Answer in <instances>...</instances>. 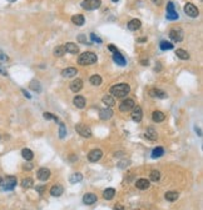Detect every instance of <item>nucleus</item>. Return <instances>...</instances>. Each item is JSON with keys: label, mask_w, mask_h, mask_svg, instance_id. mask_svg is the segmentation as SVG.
<instances>
[{"label": "nucleus", "mask_w": 203, "mask_h": 210, "mask_svg": "<svg viewBox=\"0 0 203 210\" xmlns=\"http://www.w3.org/2000/svg\"><path fill=\"white\" fill-rule=\"evenodd\" d=\"M129 91H131V86L125 83L117 84L110 88V94L113 98H124L129 94Z\"/></svg>", "instance_id": "1"}, {"label": "nucleus", "mask_w": 203, "mask_h": 210, "mask_svg": "<svg viewBox=\"0 0 203 210\" xmlns=\"http://www.w3.org/2000/svg\"><path fill=\"white\" fill-rule=\"evenodd\" d=\"M97 55L94 54V53H91V51H85V53H83L82 55H79V58H78V64L79 65H83V66H87V65H91V64H94V63H97Z\"/></svg>", "instance_id": "2"}, {"label": "nucleus", "mask_w": 203, "mask_h": 210, "mask_svg": "<svg viewBox=\"0 0 203 210\" xmlns=\"http://www.w3.org/2000/svg\"><path fill=\"white\" fill-rule=\"evenodd\" d=\"M100 5H102L100 0H83V3H82V8L88 11L95 10V9L100 8Z\"/></svg>", "instance_id": "3"}, {"label": "nucleus", "mask_w": 203, "mask_h": 210, "mask_svg": "<svg viewBox=\"0 0 203 210\" xmlns=\"http://www.w3.org/2000/svg\"><path fill=\"white\" fill-rule=\"evenodd\" d=\"M0 185H2V188L4 190H13L16 185V178L15 176H6Z\"/></svg>", "instance_id": "4"}, {"label": "nucleus", "mask_w": 203, "mask_h": 210, "mask_svg": "<svg viewBox=\"0 0 203 210\" xmlns=\"http://www.w3.org/2000/svg\"><path fill=\"white\" fill-rule=\"evenodd\" d=\"M167 19L168 20H177V19L179 18V15H178V13L176 11V8H174V4L172 3V2H169L168 4H167Z\"/></svg>", "instance_id": "5"}, {"label": "nucleus", "mask_w": 203, "mask_h": 210, "mask_svg": "<svg viewBox=\"0 0 203 210\" xmlns=\"http://www.w3.org/2000/svg\"><path fill=\"white\" fill-rule=\"evenodd\" d=\"M134 106H136V103H134L133 99H125V100H123V101L120 103L119 110H120L122 113H127V111H131Z\"/></svg>", "instance_id": "6"}, {"label": "nucleus", "mask_w": 203, "mask_h": 210, "mask_svg": "<svg viewBox=\"0 0 203 210\" xmlns=\"http://www.w3.org/2000/svg\"><path fill=\"white\" fill-rule=\"evenodd\" d=\"M183 9H184V13H186L188 16H191V18H197L198 14H199L197 6L194 4H192V3H187L186 5H184Z\"/></svg>", "instance_id": "7"}, {"label": "nucleus", "mask_w": 203, "mask_h": 210, "mask_svg": "<svg viewBox=\"0 0 203 210\" xmlns=\"http://www.w3.org/2000/svg\"><path fill=\"white\" fill-rule=\"evenodd\" d=\"M102 157H103V151L100 149H93L91 151H89L88 160L91 161V163H97V161H99L102 159Z\"/></svg>", "instance_id": "8"}, {"label": "nucleus", "mask_w": 203, "mask_h": 210, "mask_svg": "<svg viewBox=\"0 0 203 210\" xmlns=\"http://www.w3.org/2000/svg\"><path fill=\"white\" fill-rule=\"evenodd\" d=\"M75 130L79 135H82L83 138H90L91 137V130L90 128H88L87 125H83V124H78L75 126Z\"/></svg>", "instance_id": "9"}, {"label": "nucleus", "mask_w": 203, "mask_h": 210, "mask_svg": "<svg viewBox=\"0 0 203 210\" xmlns=\"http://www.w3.org/2000/svg\"><path fill=\"white\" fill-rule=\"evenodd\" d=\"M131 117H132V120H133V121L139 123V121L142 120V118H143V111H142V108H140V106H134V108L132 109V114H131Z\"/></svg>", "instance_id": "10"}, {"label": "nucleus", "mask_w": 203, "mask_h": 210, "mask_svg": "<svg viewBox=\"0 0 203 210\" xmlns=\"http://www.w3.org/2000/svg\"><path fill=\"white\" fill-rule=\"evenodd\" d=\"M169 38L173 42H182L183 40V31L181 29H172L169 31Z\"/></svg>", "instance_id": "11"}, {"label": "nucleus", "mask_w": 203, "mask_h": 210, "mask_svg": "<svg viewBox=\"0 0 203 210\" xmlns=\"http://www.w3.org/2000/svg\"><path fill=\"white\" fill-rule=\"evenodd\" d=\"M36 176H38V179L42 181H47L50 178V170L47 168H40L38 170V173H36Z\"/></svg>", "instance_id": "12"}, {"label": "nucleus", "mask_w": 203, "mask_h": 210, "mask_svg": "<svg viewBox=\"0 0 203 210\" xmlns=\"http://www.w3.org/2000/svg\"><path fill=\"white\" fill-rule=\"evenodd\" d=\"M149 95L152 98H158V99H165L168 97V95L165 94L163 90H160V89H151L149 90Z\"/></svg>", "instance_id": "13"}, {"label": "nucleus", "mask_w": 203, "mask_h": 210, "mask_svg": "<svg viewBox=\"0 0 203 210\" xmlns=\"http://www.w3.org/2000/svg\"><path fill=\"white\" fill-rule=\"evenodd\" d=\"M63 192H64V188H63L62 185H59V184H55V185H53L51 189H50V195H53V196H55V198H58V196H60V195L63 194Z\"/></svg>", "instance_id": "14"}, {"label": "nucleus", "mask_w": 203, "mask_h": 210, "mask_svg": "<svg viewBox=\"0 0 203 210\" xmlns=\"http://www.w3.org/2000/svg\"><path fill=\"white\" fill-rule=\"evenodd\" d=\"M112 117H113V110L110 109V108H105V109H102L99 111V118L102 120H108V119H110Z\"/></svg>", "instance_id": "15"}, {"label": "nucleus", "mask_w": 203, "mask_h": 210, "mask_svg": "<svg viewBox=\"0 0 203 210\" xmlns=\"http://www.w3.org/2000/svg\"><path fill=\"white\" fill-rule=\"evenodd\" d=\"M142 26V22L139 20V19H132L131 22L128 23V29L132 30V31H137L139 30Z\"/></svg>", "instance_id": "16"}, {"label": "nucleus", "mask_w": 203, "mask_h": 210, "mask_svg": "<svg viewBox=\"0 0 203 210\" xmlns=\"http://www.w3.org/2000/svg\"><path fill=\"white\" fill-rule=\"evenodd\" d=\"M64 49H65V53H70V54H78L79 53V46L74 43L64 44Z\"/></svg>", "instance_id": "17"}, {"label": "nucleus", "mask_w": 203, "mask_h": 210, "mask_svg": "<svg viewBox=\"0 0 203 210\" xmlns=\"http://www.w3.org/2000/svg\"><path fill=\"white\" fill-rule=\"evenodd\" d=\"M113 60L117 63V65H120V66H124L125 64H127V60H125V58L124 56L119 53V51H116V53H113Z\"/></svg>", "instance_id": "18"}, {"label": "nucleus", "mask_w": 203, "mask_h": 210, "mask_svg": "<svg viewBox=\"0 0 203 210\" xmlns=\"http://www.w3.org/2000/svg\"><path fill=\"white\" fill-rule=\"evenodd\" d=\"M71 23L77 26H82L85 23V18L82 14H75V15L71 16Z\"/></svg>", "instance_id": "19"}, {"label": "nucleus", "mask_w": 203, "mask_h": 210, "mask_svg": "<svg viewBox=\"0 0 203 210\" xmlns=\"http://www.w3.org/2000/svg\"><path fill=\"white\" fill-rule=\"evenodd\" d=\"M82 88H83V80L82 79H75V80H73L71 84H70V90L74 91V93L80 91Z\"/></svg>", "instance_id": "20"}, {"label": "nucleus", "mask_w": 203, "mask_h": 210, "mask_svg": "<svg viewBox=\"0 0 203 210\" xmlns=\"http://www.w3.org/2000/svg\"><path fill=\"white\" fill-rule=\"evenodd\" d=\"M77 74H78V70L75 68H67L62 71L63 78H73V76H75Z\"/></svg>", "instance_id": "21"}, {"label": "nucleus", "mask_w": 203, "mask_h": 210, "mask_svg": "<svg viewBox=\"0 0 203 210\" xmlns=\"http://www.w3.org/2000/svg\"><path fill=\"white\" fill-rule=\"evenodd\" d=\"M152 119H153L154 123H162L165 119V115H164V113H162L159 110H156L152 114Z\"/></svg>", "instance_id": "22"}, {"label": "nucleus", "mask_w": 203, "mask_h": 210, "mask_svg": "<svg viewBox=\"0 0 203 210\" xmlns=\"http://www.w3.org/2000/svg\"><path fill=\"white\" fill-rule=\"evenodd\" d=\"M73 103H74V105L78 109H83L85 106V98L82 97V95H77V97L74 98V100H73Z\"/></svg>", "instance_id": "23"}, {"label": "nucleus", "mask_w": 203, "mask_h": 210, "mask_svg": "<svg viewBox=\"0 0 203 210\" xmlns=\"http://www.w3.org/2000/svg\"><path fill=\"white\" fill-rule=\"evenodd\" d=\"M145 138H148L149 140L154 141V140H157L158 134H157V131H156L153 128H148V129L145 130Z\"/></svg>", "instance_id": "24"}, {"label": "nucleus", "mask_w": 203, "mask_h": 210, "mask_svg": "<svg viewBox=\"0 0 203 210\" xmlns=\"http://www.w3.org/2000/svg\"><path fill=\"white\" fill-rule=\"evenodd\" d=\"M83 201H84V204H87V205H91V204H94V203L97 201V195L91 194V193L85 194L84 198H83Z\"/></svg>", "instance_id": "25"}, {"label": "nucleus", "mask_w": 203, "mask_h": 210, "mask_svg": "<svg viewBox=\"0 0 203 210\" xmlns=\"http://www.w3.org/2000/svg\"><path fill=\"white\" fill-rule=\"evenodd\" d=\"M136 186L139 190H145V189L149 188V180H147V179H139V180H137Z\"/></svg>", "instance_id": "26"}, {"label": "nucleus", "mask_w": 203, "mask_h": 210, "mask_svg": "<svg viewBox=\"0 0 203 210\" xmlns=\"http://www.w3.org/2000/svg\"><path fill=\"white\" fill-rule=\"evenodd\" d=\"M114 195H116V190H114L113 188H108V189H105L104 193H103V196H104L105 200H112V199L114 198Z\"/></svg>", "instance_id": "27"}, {"label": "nucleus", "mask_w": 203, "mask_h": 210, "mask_svg": "<svg viewBox=\"0 0 203 210\" xmlns=\"http://www.w3.org/2000/svg\"><path fill=\"white\" fill-rule=\"evenodd\" d=\"M102 101H103L104 105H107L108 108H112V106H114V104H116L114 98L112 97V95H105V97H103Z\"/></svg>", "instance_id": "28"}, {"label": "nucleus", "mask_w": 203, "mask_h": 210, "mask_svg": "<svg viewBox=\"0 0 203 210\" xmlns=\"http://www.w3.org/2000/svg\"><path fill=\"white\" fill-rule=\"evenodd\" d=\"M89 81H90V84H91V85H94V86H99V85L102 84V78H100V75L94 74V75H91V76H90Z\"/></svg>", "instance_id": "29"}, {"label": "nucleus", "mask_w": 203, "mask_h": 210, "mask_svg": "<svg viewBox=\"0 0 203 210\" xmlns=\"http://www.w3.org/2000/svg\"><path fill=\"white\" fill-rule=\"evenodd\" d=\"M176 55L178 56L179 59H182V60H188L189 59V54L186 50H183V49H177L176 50Z\"/></svg>", "instance_id": "30"}, {"label": "nucleus", "mask_w": 203, "mask_h": 210, "mask_svg": "<svg viewBox=\"0 0 203 210\" xmlns=\"http://www.w3.org/2000/svg\"><path fill=\"white\" fill-rule=\"evenodd\" d=\"M22 157H23L26 161H30V160L34 158V154H33V151H31L30 149H26V148H25V149L22 150Z\"/></svg>", "instance_id": "31"}, {"label": "nucleus", "mask_w": 203, "mask_h": 210, "mask_svg": "<svg viewBox=\"0 0 203 210\" xmlns=\"http://www.w3.org/2000/svg\"><path fill=\"white\" fill-rule=\"evenodd\" d=\"M163 154H164V149L160 148V146H158V148H156V149L152 151V158H153V159H157V158H160Z\"/></svg>", "instance_id": "32"}, {"label": "nucleus", "mask_w": 203, "mask_h": 210, "mask_svg": "<svg viewBox=\"0 0 203 210\" xmlns=\"http://www.w3.org/2000/svg\"><path fill=\"white\" fill-rule=\"evenodd\" d=\"M165 199L168 201H176L178 199V193L177 192H168L165 193Z\"/></svg>", "instance_id": "33"}, {"label": "nucleus", "mask_w": 203, "mask_h": 210, "mask_svg": "<svg viewBox=\"0 0 203 210\" xmlns=\"http://www.w3.org/2000/svg\"><path fill=\"white\" fill-rule=\"evenodd\" d=\"M159 46H160L162 50H171V49H173V44L169 43V42H167V40H162L160 44H159Z\"/></svg>", "instance_id": "34"}, {"label": "nucleus", "mask_w": 203, "mask_h": 210, "mask_svg": "<svg viewBox=\"0 0 203 210\" xmlns=\"http://www.w3.org/2000/svg\"><path fill=\"white\" fill-rule=\"evenodd\" d=\"M82 180H83V175H82L80 173H75V174H73V175L70 176V183H71V184L79 183V181H82Z\"/></svg>", "instance_id": "35"}, {"label": "nucleus", "mask_w": 203, "mask_h": 210, "mask_svg": "<svg viewBox=\"0 0 203 210\" xmlns=\"http://www.w3.org/2000/svg\"><path fill=\"white\" fill-rule=\"evenodd\" d=\"M33 185H34V181H33V179H30V178L23 179V181H22V186H23L24 189H29V188H31Z\"/></svg>", "instance_id": "36"}, {"label": "nucleus", "mask_w": 203, "mask_h": 210, "mask_svg": "<svg viewBox=\"0 0 203 210\" xmlns=\"http://www.w3.org/2000/svg\"><path fill=\"white\" fill-rule=\"evenodd\" d=\"M65 54V49H64V45H59L54 49V55L55 56H63Z\"/></svg>", "instance_id": "37"}, {"label": "nucleus", "mask_w": 203, "mask_h": 210, "mask_svg": "<svg viewBox=\"0 0 203 210\" xmlns=\"http://www.w3.org/2000/svg\"><path fill=\"white\" fill-rule=\"evenodd\" d=\"M160 179V173L158 170H152L151 171V180L152 181H158Z\"/></svg>", "instance_id": "38"}, {"label": "nucleus", "mask_w": 203, "mask_h": 210, "mask_svg": "<svg viewBox=\"0 0 203 210\" xmlns=\"http://www.w3.org/2000/svg\"><path fill=\"white\" fill-rule=\"evenodd\" d=\"M30 89H33L34 91H40V84H39V81L33 80L30 83Z\"/></svg>", "instance_id": "39"}, {"label": "nucleus", "mask_w": 203, "mask_h": 210, "mask_svg": "<svg viewBox=\"0 0 203 210\" xmlns=\"http://www.w3.org/2000/svg\"><path fill=\"white\" fill-rule=\"evenodd\" d=\"M43 117H44V119H47V120H50V119H53L54 121H57V123L59 121V120H58V118H57V117H54L51 113H47V111H45V113L43 114Z\"/></svg>", "instance_id": "40"}, {"label": "nucleus", "mask_w": 203, "mask_h": 210, "mask_svg": "<svg viewBox=\"0 0 203 210\" xmlns=\"http://www.w3.org/2000/svg\"><path fill=\"white\" fill-rule=\"evenodd\" d=\"M67 135V130H65V125L63 124V123H60V125H59V137L63 139L64 137Z\"/></svg>", "instance_id": "41"}, {"label": "nucleus", "mask_w": 203, "mask_h": 210, "mask_svg": "<svg viewBox=\"0 0 203 210\" xmlns=\"http://www.w3.org/2000/svg\"><path fill=\"white\" fill-rule=\"evenodd\" d=\"M89 36H90V39H91V42H94V43H99V44L102 43V39H100V38H99V36H97V35H95L94 33H91V34H90Z\"/></svg>", "instance_id": "42"}, {"label": "nucleus", "mask_w": 203, "mask_h": 210, "mask_svg": "<svg viewBox=\"0 0 203 210\" xmlns=\"http://www.w3.org/2000/svg\"><path fill=\"white\" fill-rule=\"evenodd\" d=\"M78 40H79L80 43H84V44H88V43H87V39H85V38H84L83 35H79V36H78ZM88 45H89V44H88Z\"/></svg>", "instance_id": "43"}, {"label": "nucleus", "mask_w": 203, "mask_h": 210, "mask_svg": "<svg viewBox=\"0 0 203 210\" xmlns=\"http://www.w3.org/2000/svg\"><path fill=\"white\" fill-rule=\"evenodd\" d=\"M9 58H8V56L5 55V54H3V53H0V60H2V61H6Z\"/></svg>", "instance_id": "44"}, {"label": "nucleus", "mask_w": 203, "mask_h": 210, "mask_svg": "<svg viewBox=\"0 0 203 210\" xmlns=\"http://www.w3.org/2000/svg\"><path fill=\"white\" fill-rule=\"evenodd\" d=\"M23 169H24V170H31V169H33V164L28 163V164H25V165L23 166Z\"/></svg>", "instance_id": "45"}, {"label": "nucleus", "mask_w": 203, "mask_h": 210, "mask_svg": "<svg viewBox=\"0 0 203 210\" xmlns=\"http://www.w3.org/2000/svg\"><path fill=\"white\" fill-rule=\"evenodd\" d=\"M108 49H109L110 51H113V53H116V51H118V50H117V48H116V46H114L113 44H110V45H108Z\"/></svg>", "instance_id": "46"}, {"label": "nucleus", "mask_w": 203, "mask_h": 210, "mask_svg": "<svg viewBox=\"0 0 203 210\" xmlns=\"http://www.w3.org/2000/svg\"><path fill=\"white\" fill-rule=\"evenodd\" d=\"M0 74H2V75H4V76H8V71L3 68V66H0Z\"/></svg>", "instance_id": "47"}, {"label": "nucleus", "mask_w": 203, "mask_h": 210, "mask_svg": "<svg viewBox=\"0 0 203 210\" xmlns=\"http://www.w3.org/2000/svg\"><path fill=\"white\" fill-rule=\"evenodd\" d=\"M22 91H23V94L25 95V97H26L28 99H30V98H31V97H30V94H29V93H28V91H26L25 89H22Z\"/></svg>", "instance_id": "48"}, {"label": "nucleus", "mask_w": 203, "mask_h": 210, "mask_svg": "<svg viewBox=\"0 0 203 210\" xmlns=\"http://www.w3.org/2000/svg\"><path fill=\"white\" fill-rule=\"evenodd\" d=\"M114 210H125V208H124L123 205H117V206L114 208Z\"/></svg>", "instance_id": "49"}, {"label": "nucleus", "mask_w": 203, "mask_h": 210, "mask_svg": "<svg viewBox=\"0 0 203 210\" xmlns=\"http://www.w3.org/2000/svg\"><path fill=\"white\" fill-rule=\"evenodd\" d=\"M145 40H147V38H140V39H138L139 43H143V42H145Z\"/></svg>", "instance_id": "50"}, {"label": "nucleus", "mask_w": 203, "mask_h": 210, "mask_svg": "<svg viewBox=\"0 0 203 210\" xmlns=\"http://www.w3.org/2000/svg\"><path fill=\"white\" fill-rule=\"evenodd\" d=\"M140 64H143V65H148V60H142Z\"/></svg>", "instance_id": "51"}, {"label": "nucleus", "mask_w": 203, "mask_h": 210, "mask_svg": "<svg viewBox=\"0 0 203 210\" xmlns=\"http://www.w3.org/2000/svg\"><path fill=\"white\" fill-rule=\"evenodd\" d=\"M9 3H14V2H16V0H8Z\"/></svg>", "instance_id": "52"}, {"label": "nucleus", "mask_w": 203, "mask_h": 210, "mask_svg": "<svg viewBox=\"0 0 203 210\" xmlns=\"http://www.w3.org/2000/svg\"><path fill=\"white\" fill-rule=\"evenodd\" d=\"M112 2H113V3H118V2H119V0H112Z\"/></svg>", "instance_id": "53"}, {"label": "nucleus", "mask_w": 203, "mask_h": 210, "mask_svg": "<svg viewBox=\"0 0 203 210\" xmlns=\"http://www.w3.org/2000/svg\"><path fill=\"white\" fill-rule=\"evenodd\" d=\"M2 181H3V178H2V176H0V184H2Z\"/></svg>", "instance_id": "54"}]
</instances>
